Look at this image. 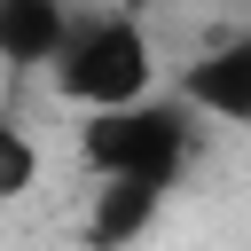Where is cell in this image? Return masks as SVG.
<instances>
[{"label":"cell","mask_w":251,"mask_h":251,"mask_svg":"<svg viewBox=\"0 0 251 251\" xmlns=\"http://www.w3.org/2000/svg\"><path fill=\"white\" fill-rule=\"evenodd\" d=\"M31 188H39V141L24 133V118L0 110V204H16Z\"/></svg>","instance_id":"8992f818"},{"label":"cell","mask_w":251,"mask_h":251,"mask_svg":"<svg viewBox=\"0 0 251 251\" xmlns=\"http://www.w3.org/2000/svg\"><path fill=\"white\" fill-rule=\"evenodd\" d=\"M188 149H196V110L180 94H133L118 110H86V126H78L86 173H126V180H157V188L180 180Z\"/></svg>","instance_id":"7a4b0ae2"},{"label":"cell","mask_w":251,"mask_h":251,"mask_svg":"<svg viewBox=\"0 0 251 251\" xmlns=\"http://www.w3.org/2000/svg\"><path fill=\"white\" fill-rule=\"evenodd\" d=\"M47 86L71 102V110H118L133 94H157V39L141 16L110 8V16H71L55 63H47Z\"/></svg>","instance_id":"6da1fadb"},{"label":"cell","mask_w":251,"mask_h":251,"mask_svg":"<svg viewBox=\"0 0 251 251\" xmlns=\"http://www.w3.org/2000/svg\"><path fill=\"white\" fill-rule=\"evenodd\" d=\"M71 31V0H0V71H47Z\"/></svg>","instance_id":"5b68a950"},{"label":"cell","mask_w":251,"mask_h":251,"mask_svg":"<svg viewBox=\"0 0 251 251\" xmlns=\"http://www.w3.org/2000/svg\"><path fill=\"white\" fill-rule=\"evenodd\" d=\"M173 94L196 118H212V126H251V24L227 31V39H212L204 55H188Z\"/></svg>","instance_id":"3957f363"},{"label":"cell","mask_w":251,"mask_h":251,"mask_svg":"<svg viewBox=\"0 0 251 251\" xmlns=\"http://www.w3.org/2000/svg\"><path fill=\"white\" fill-rule=\"evenodd\" d=\"M165 212L157 180H126V173H94V204H86V251H133Z\"/></svg>","instance_id":"277c9868"}]
</instances>
